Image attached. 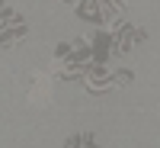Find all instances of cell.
Returning a JSON list of instances; mask_svg holds the SVG:
<instances>
[{
  "label": "cell",
  "mask_w": 160,
  "mask_h": 148,
  "mask_svg": "<svg viewBox=\"0 0 160 148\" xmlns=\"http://www.w3.org/2000/svg\"><path fill=\"white\" fill-rule=\"evenodd\" d=\"M29 97H32V103H48V100H51V84H48L45 74H35V77H32Z\"/></svg>",
  "instance_id": "6da1fadb"
}]
</instances>
